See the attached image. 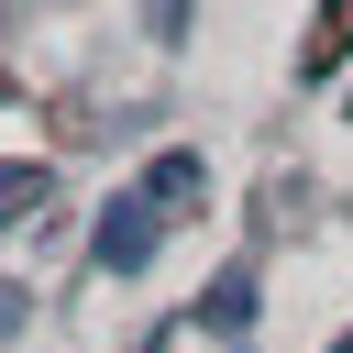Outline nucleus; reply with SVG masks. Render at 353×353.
<instances>
[{"instance_id": "4", "label": "nucleus", "mask_w": 353, "mask_h": 353, "mask_svg": "<svg viewBox=\"0 0 353 353\" xmlns=\"http://www.w3.org/2000/svg\"><path fill=\"white\" fill-rule=\"evenodd\" d=\"M33 210H44V165L0 154V232H11V221H33Z\"/></svg>"}, {"instance_id": "1", "label": "nucleus", "mask_w": 353, "mask_h": 353, "mask_svg": "<svg viewBox=\"0 0 353 353\" xmlns=\"http://www.w3.org/2000/svg\"><path fill=\"white\" fill-rule=\"evenodd\" d=\"M199 188H210V154L165 143V154H154V165H143V176H132V188H121L110 210H99V232H88L99 276H143V265H154V243H165V221H176V210H188Z\"/></svg>"}, {"instance_id": "6", "label": "nucleus", "mask_w": 353, "mask_h": 353, "mask_svg": "<svg viewBox=\"0 0 353 353\" xmlns=\"http://www.w3.org/2000/svg\"><path fill=\"white\" fill-rule=\"evenodd\" d=\"M331 353H353V331H342V342H331Z\"/></svg>"}, {"instance_id": "5", "label": "nucleus", "mask_w": 353, "mask_h": 353, "mask_svg": "<svg viewBox=\"0 0 353 353\" xmlns=\"http://www.w3.org/2000/svg\"><path fill=\"white\" fill-rule=\"evenodd\" d=\"M0 331H22V287L11 276H0Z\"/></svg>"}, {"instance_id": "3", "label": "nucleus", "mask_w": 353, "mask_h": 353, "mask_svg": "<svg viewBox=\"0 0 353 353\" xmlns=\"http://www.w3.org/2000/svg\"><path fill=\"white\" fill-rule=\"evenodd\" d=\"M199 320L243 331V320H254V276H243V265H221V276H210V298H199Z\"/></svg>"}, {"instance_id": "2", "label": "nucleus", "mask_w": 353, "mask_h": 353, "mask_svg": "<svg viewBox=\"0 0 353 353\" xmlns=\"http://www.w3.org/2000/svg\"><path fill=\"white\" fill-rule=\"evenodd\" d=\"M353 55V0H320V33H309V55H298V77H331Z\"/></svg>"}]
</instances>
